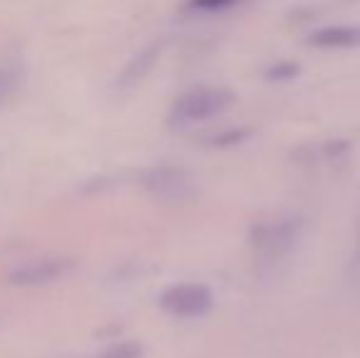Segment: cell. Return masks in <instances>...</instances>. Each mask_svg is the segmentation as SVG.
I'll use <instances>...</instances> for the list:
<instances>
[{
	"label": "cell",
	"mask_w": 360,
	"mask_h": 358,
	"mask_svg": "<svg viewBox=\"0 0 360 358\" xmlns=\"http://www.w3.org/2000/svg\"><path fill=\"white\" fill-rule=\"evenodd\" d=\"M96 358H143V346L138 341H120V344H113Z\"/></svg>",
	"instance_id": "cell-8"
},
{
	"label": "cell",
	"mask_w": 360,
	"mask_h": 358,
	"mask_svg": "<svg viewBox=\"0 0 360 358\" xmlns=\"http://www.w3.org/2000/svg\"><path fill=\"white\" fill-rule=\"evenodd\" d=\"M160 307L179 319H196L204 317L214 307V292L201 282H179L167 287L160 295Z\"/></svg>",
	"instance_id": "cell-2"
},
{
	"label": "cell",
	"mask_w": 360,
	"mask_h": 358,
	"mask_svg": "<svg viewBox=\"0 0 360 358\" xmlns=\"http://www.w3.org/2000/svg\"><path fill=\"white\" fill-rule=\"evenodd\" d=\"M309 42L321 49H353L360 47V25H331L311 32Z\"/></svg>",
	"instance_id": "cell-6"
},
{
	"label": "cell",
	"mask_w": 360,
	"mask_h": 358,
	"mask_svg": "<svg viewBox=\"0 0 360 358\" xmlns=\"http://www.w3.org/2000/svg\"><path fill=\"white\" fill-rule=\"evenodd\" d=\"M74 270L72 258H39L27 260L10 272V282L18 287H39L67 277Z\"/></svg>",
	"instance_id": "cell-3"
},
{
	"label": "cell",
	"mask_w": 360,
	"mask_h": 358,
	"mask_svg": "<svg viewBox=\"0 0 360 358\" xmlns=\"http://www.w3.org/2000/svg\"><path fill=\"white\" fill-rule=\"evenodd\" d=\"M20 87H22V72H20V67L0 62V106L10 103L18 96Z\"/></svg>",
	"instance_id": "cell-7"
},
{
	"label": "cell",
	"mask_w": 360,
	"mask_h": 358,
	"mask_svg": "<svg viewBox=\"0 0 360 358\" xmlns=\"http://www.w3.org/2000/svg\"><path fill=\"white\" fill-rule=\"evenodd\" d=\"M233 103V94L228 89L218 87H196L186 94H181L174 101L169 110V125L174 128H189L196 123H206V120L221 115L228 106Z\"/></svg>",
	"instance_id": "cell-1"
},
{
	"label": "cell",
	"mask_w": 360,
	"mask_h": 358,
	"mask_svg": "<svg viewBox=\"0 0 360 358\" xmlns=\"http://www.w3.org/2000/svg\"><path fill=\"white\" fill-rule=\"evenodd\" d=\"M297 234H299V224H294V221H280V224L257 226L255 234H252V241H255L257 248H262L265 253L282 255L287 248L294 245Z\"/></svg>",
	"instance_id": "cell-5"
},
{
	"label": "cell",
	"mask_w": 360,
	"mask_h": 358,
	"mask_svg": "<svg viewBox=\"0 0 360 358\" xmlns=\"http://www.w3.org/2000/svg\"><path fill=\"white\" fill-rule=\"evenodd\" d=\"M145 186L157 194L160 199H167V201H174V199H181V196L189 194V177H186L184 170H176V167H152L150 172H145Z\"/></svg>",
	"instance_id": "cell-4"
},
{
	"label": "cell",
	"mask_w": 360,
	"mask_h": 358,
	"mask_svg": "<svg viewBox=\"0 0 360 358\" xmlns=\"http://www.w3.org/2000/svg\"><path fill=\"white\" fill-rule=\"evenodd\" d=\"M297 74H299V67L294 62H280L267 69V79H272V82H287V79H294Z\"/></svg>",
	"instance_id": "cell-10"
},
{
	"label": "cell",
	"mask_w": 360,
	"mask_h": 358,
	"mask_svg": "<svg viewBox=\"0 0 360 358\" xmlns=\"http://www.w3.org/2000/svg\"><path fill=\"white\" fill-rule=\"evenodd\" d=\"M236 3H240V0H189L186 8L199 10V13H221L226 8H233Z\"/></svg>",
	"instance_id": "cell-9"
}]
</instances>
